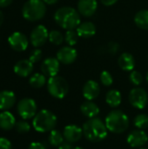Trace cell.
<instances>
[{"mask_svg":"<svg viewBox=\"0 0 148 149\" xmlns=\"http://www.w3.org/2000/svg\"><path fill=\"white\" fill-rule=\"evenodd\" d=\"M54 20L58 25L66 31L75 30L80 24V14L72 7L64 6L56 10Z\"/></svg>","mask_w":148,"mask_h":149,"instance_id":"6da1fadb","label":"cell"},{"mask_svg":"<svg viewBox=\"0 0 148 149\" xmlns=\"http://www.w3.org/2000/svg\"><path fill=\"white\" fill-rule=\"evenodd\" d=\"M83 134L87 141L91 142H99L105 140L107 136V127L106 123L103 122L99 118L89 119L83 125Z\"/></svg>","mask_w":148,"mask_h":149,"instance_id":"7a4b0ae2","label":"cell"},{"mask_svg":"<svg viewBox=\"0 0 148 149\" xmlns=\"http://www.w3.org/2000/svg\"><path fill=\"white\" fill-rule=\"evenodd\" d=\"M106 126L108 131L113 134H122L129 127V118L121 110L111 111L106 118Z\"/></svg>","mask_w":148,"mask_h":149,"instance_id":"3957f363","label":"cell"},{"mask_svg":"<svg viewBox=\"0 0 148 149\" xmlns=\"http://www.w3.org/2000/svg\"><path fill=\"white\" fill-rule=\"evenodd\" d=\"M56 115L46 109H43L37 113L32 120V126L37 132L47 133L55 129L57 126Z\"/></svg>","mask_w":148,"mask_h":149,"instance_id":"277c9868","label":"cell"},{"mask_svg":"<svg viewBox=\"0 0 148 149\" xmlns=\"http://www.w3.org/2000/svg\"><path fill=\"white\" fill-rule=\"evenodd\" d=\"M46 13V5L43 0H28L23 6V17L28 21L42 19Z\"/></svg>","mask_w":148,"mask_h":149,"instance_id":"5b68a950","label":"cell"},{"mask_svg":"<svg viewBox=\"0 0 148 149\" xmlns=\"http://www.w3.org/2000/svg\"><path fill=\"white\" fill-rule=\"evenodd\" d=\"M47 90L52 97L56 99H63L68 93L69 85L65 79L57 75L51 77L48 79Z\"/></svg>","mask_w":148,"mask_h":149,"instance_id":"8992f818","label":"cell"},{"mask_svg":"<svg viewBox=\"0 0 148 149\" xmlns=\"http://www.w3.org/2000/svg\"><path fill=\"white\" fill-rule=\"evenodd\" d=\"M17 113L24 120H30L34 118L37 114V104L34 100L30 98L22 99L17 104Z\"/></svg>","mask_w":148,"mask_h":149,"instance_id":"52a82bcc","label":"cell"},{"mask_svg":"<svg viewBox=\"0 0 148 149\" xmlns=\"http://www.w3.org/2000/svg\"><path fill=\"white\" fill-rule=\"evenodd\" d=\"M128 100L133 107L137 109H143L147 105L148 94L145 89L141 87H135L130 91Z\"/></svg>","mask_w":148,"mask_h":149,"instance_id":"ba28073f","label":"cell"},{"mask_svg":"<svg viewBox=\"0 0 148 149\" xmlns=\"http://www.w3.org/2000/svg\"><path fill=\"white\" fill-rule=\"evenodd\" d=\"M48 38H49V32L47 29L42 24L36 26L31 32V36H30L31 43L36 48L44 45Z\"/></svg>","mask_w":148,"mask_h":149,"instance_id":"9c48e42d","label":"cell"},{"mask_svg":"<svg viewBox=\"0 0 148 149\" xmlns=\"http://www.w3.org/2000/svg\"><path fill=\"white\" fill-rule=\"evenodd\" d=\"M78 53L77 51L72 46H64L61 47L57 52L58 60L64 65H71L77 59Z\"/></svg>","mask_w":148,"mask_h":149,"instance_id":"30bf717a","label":"cell"},{"mask_svg":"<svg viewBox=\"0 0 148 149\" xmlns=\"http://www.w3.org/2000/svg\"><path fill=\"white\" fill-rule=\"evenodd\" d=\"M8 42L10 47L16 52H23L28 47V38L21 32H14L9 37Z\"/></svg>","mask_w":148,"mask_h":149,"instance_id":"8fae6325","label":"cell"},{"mask_svg":"<svg viewBox=\"0 0 148 149\" xmlns=\"http://www.w3.org/2000/svg\"><path fill=\"white\" fill-rule=\"evenodd\" d=\"M60 62L57 58H47L41 65V71L43 74L47 77H54L58 75L59 71Z\"/></svg>","mask_w":148,"mask_h":149,"instance_id":"7c38bea8","label":"cell"},{"mask_svg":"<svg viewBox=\"0 0 148 149\" xmlns=\"http://www.w3.org/2000/svg\"><path fill=\"white\" fill-rule=\"evenodd\" d=\"M148 141L147 134L141 129H136L132 131L126 138L127 143L132 148H140L144 146Z\"/></svg>","mask_w":148,"mask_h":149,"instance_id":"4fadbf2b","label":"cell"},{"mask_svg":"<svg viewBox=\"0 0 148 149\" xmlns=\"http://www.w3.org/2000/svg\"><path fill=\"white\" fill-rule=\"evenodd\" d=\"M77 7L81 16L89 17L95 14L98 9V2L97 0H79Z\"/></svg>","mask_w":148,"mask_h":149,"instance_id":"5bb4252c","label":"cell"},{"mask_svg":"<svg viewBox=\"0 0 148 149\" xmlns=\"http://www.w3.org/2000/svg\"><path fill=\"white\" fill-rule=\"evenodd\" d=\"M63 134L66 141L75 143L83 136V129L77 125H68L65 127Z\"/></svg>","mask_w":148,"mask_h":149,"instance_id":"9a60e30c","label":"cell"},{"mask_svg":"<svg viewBox=\"0 0 148 149\" xmlns=\"http://www.w3.org/2000/svg\"><path fill=\"white\" fill-rule=\"evenodd\" d=\"M83 96L87 100H93L97 99L100 93V87L95 80H88L83 86Z\"/></svg>","mask_w":148,"mask_h":149,"instance_id":"2e32d148","label":"cell"},{"mask_svg":"<svg viewBox=\"0 0 148 149\" xmlns=\"http://www.w3.org/2000/svg\"><path fill=\"white\" fill-rule=\"evenodd\" d=\"M33 71V63L29 59H22L16 63L14 65V72L17 75L25 78L31 75Z\"/></svg>","mask_w":148,"mask_h":149,"instance_id":"e0dca14e","label":"cell"},{"mask_svg":"<svg viewBox=\"0 0 148 149\" xmlns=\"http://www.w3.org/2000/svg\"><path fill=\"white\" fill-rule=\"evenodd\" d=\"M79 38H89L95 35L97 29L96 25L91 22V21H85L83 23H80L79 25L76 29Z\"/></svg>","mask_w":148,"mask_h":149,"instance_id":"ac0fdd59","label":"cell"},{"mask_svg":"<svg viewBox=\"0 0 148 149\" xmlns=\"http://www.w3.org/2000/svg\"><path fill=\"white\" fill-rule=\"evenodd\" d=\"M16 102V96L13 92L4 90L0 92V110L7 111L11 108Z\"/></svg>","mask_w":148,"mask_h":149,"instance_id":"d6986e66","label":"cell"},{"mask_svg":"<svg viewBox=\"0 0 148 149\" xmlns=\"http://www.w3.org/2000/svg\"><path fill=\"white\" fill-rule=\"evenodd\" d=\"M119 66L126 72H132L135 67V59L129 52L122 53L118 59Z\"/></svg>","mask_w":148,"mask_h":149,"instance_id":"ffe728a7","label":"cell"},{"mask_svg":"<svg viewBox=\"0 0 148 149\" xmlns=\"http://www.w3.org/2000/svg\"><path fill=\"white\" fill-rule=\"evenodd\" d=\"M16 119L9 111H3L0 113V128L4 131H9L15 127Z\"/></svg>","mask_w":148,"mask_h":149,"instance_id":"44dd1931","label":"cell"},{"mask_svg":"<svg viewBox=\"0 0 148 149\" xmlns=\"http://www.w3.org/2000/svg\"><path fill=\"white\" fill-rule=\"evenodd\" d=\"M80 111L85 116L92 119L95 118L99 113V107L97 106V104L92 102V100H87L82 103L80 107Z\"/></svg>","mask_w":148,"mask_h":149,"instance_id":"7402d4cb","label":"cell"},{"mask_svg":"<svg viewBox=\"0 0 148 149\" xmlns=\"http://www.w3.org/2000/svg\"><path fill=\"white\" fill-rule=\"evenodd\" d=\"M121 100H122L121 93L118 90H115V89L110 90L107 92L106 95V101L107 105L113 108L118 107L120 105Z\"/></svg>","mask_w":148,"mask_h":149,"instance_id":"603a6c76","label":"cell"},{"mask_svg":"<svg viewBox=\"0 0 148 149\" xmlns=\"http://www.w3.org/2000/svg\"><path fill=\"white\" fill-rule=\"evenodd\" d=\"M134 23L139 28L148 30V10H141L138 11L134 16Z\"/></svg>","mask_w":148,"mask_h":149,"instance_id":"cb8c5ba5","label":"cell"},{"mask_svg":"<svg viewBox=\"0 0 148 149\" xmlns=\"http://www.w3.org/2000/svg\"><path fill=\"white\" fill-rule=\"evenodd\" d=\"M64 139H65L64 134L60 131L53 129L52 131L50 132L48 141L53 147H59L64 142Z\"/></svg>","mask_w":148,"mask_h":149,"instance_id":"d4e9b609","label":"cell"},{"mask_svg":"<svg viewBox=\"0 0 148 149\" xmlns=\"http://www.w3.org/2000/svg\"><path fill=\"white\" fill-rule=\"evenodd\" d=\"M29 83L33 88H41L46 83L45 75L43 73H35L30 78Z\"/></svg>","mask_w":148,"mask_h":149,"instance_id":"484cf974","label":"cell"},{"mask_svg":"<svg viewBox=\"0 0 148 149\" xmlns=\"http://www.w3.org/2000/svg\"><path fill=\"white\" fill-rule=\"evenodd\" d=\"M48 39L50 40V42L51 44L56 45H60L63 44V42L65 40V37L59 31L53 30V31H51L49 32V38Z\"/></svg>","mask_w":148,"mask_h":149,"instance_id":"4316f807","label":"cell"},{"mask_svg":"<svg viewBox=\"0 0 148 149\" xmlns=\"http://www.w3.org/2000/svg\"><path fill=\"white\" fill-rule=\"evenodd\" d=\"M134 126L138 129H146L148 127V115L145 113L138 114L133 120Z\"/></svg>","mask_w":148,"mask_h":149,"instance_id":"83f0119b","label":"cell"},{"mask_svg":"<svg viewBox=\"0 0 148 149\" xmlns=\"http://www.w3.org/2000/svg\"><path fill=\"white\" fill-rule=\"evenodd\" d=\"M79 38V36L76 30H68L65 35V41L69 46H73L77 44Z\"/></svg>","mask_w":148,"mask_h":149,"instance_id":"f1b7e54d","label":"cell"},{"mask_svg":"<svg viewBox=\"0 0 148 149\" xmlns=\"http://www.w3.org/2000/svg\"><path fill=\"white\" fill-rule=\"evenodd\" d=\"M14 127L16 131L19 134H26L31 130V126L25 120L17 121Z\"/></svg>","mask_w":148,"mask_h":149,"instance_id":"f546056e","label":"cell"},{"mask_svg":"<svg viewBox=\"0 0 148 149\" xmlns=\"http://www.w3.org/2000/svg\"><path fill=\"white\" fill-rule=\"evenodd\" d=\"M129 79H130V82L133 85L140 86L143 82V76H142V74L140 72L133 70L131 72L130 75H129Z\"/></svg>","mask_w":148,"mask_h":149,"instance_id":"4dcf8cb0","label":"cell"},{"mask_svg":"<svg viewBox=\"0 0 148 149\" xmlns=\"http://www.w3.org/2000/svg\"><path fill=\"white\" fill-rule=\"evenodd\" d=\"M100 82L105 86H112L113 82V79L112 74L107 72V71H103L100 74Z\"/></svg>","mask_w":148,"mask_h":149,"instance_id":"1f68e13d","label":"cell"},{"mask_svg":"<svg viewBox=\"0 0 148 149\" xmlns=\"http://www.w3.org/2000/svg\"><path fill=\"white\" fill-rule=\"evenodd\" d=\"M41 58H42V51L40 49H34L31 52L30 57H29V60L32 62L33 64L38 62Z\"/></svg>","mask_w":148,"mask_h":149,"instance_id":"d6a6232c","label":"cell"},{"mask_svg":"<svg viewBox=\"0 0 148 149\" xmlns=\"http://www.w3.org/2000/svg\"><path fill=\"white\" fill-rule=\"evenodd\" d=\"M106 49H107V52L111 54H116L118 52H119V49H120V45L117 43V42H114V41H112L110 42L107 46H106Z\"/></svg>","mask_w":148,"mask_h":149,"instance_id":"836d02e7","label":"cell"},{"mask_svg":"<svg viewBox=\"0 0 148 149\" xmlns=\"http://www.w3.org/2000/svg\"><path fill=\"white\" fill-rule=\"evenodd\" d=\"M12 146L10 141L6 138H0V149H11Z\"/></svg>","mask_w":148,"mask_h":149,"instance_id":"e575fe53","label":"cell"},{"mask_svg":"<svg viewBox=\"0 0 148 149\" xmlns=\"http://www.w3.org/2000/svg\"><path fill=\"white\" fill-rule=\"evenodd\" d=\"M28 149H46V146L42 142H32L30 144Z\"/></svg>","mask_w":148,"mask_h":149,"instance_id":"d590c367","label":"cell"},{"mask_svg":"<svg viewBox=\"0 0 148 149\" xmlns=\"http://www.w3.org/2000/svg\"><path fill=\"white\" fill-rule=\"evenodd\" d=\"M58 149H73V147L71 142H68L65 141L58 147Z\"/></svg>","mask_w":148,"mask_h":149,"instance_id":"8d00e7d4","label":"cell"},{"mask_svg":"<svg viewBox=\"0 0 148 149\" xmlns=\"http://www.w3.org/2000/svg\"><path fill=\"white\" fill-rule=\"evenodd\" d=\"M101 2L102 4L106 5V6H111L113 5L114 3H116L118 2V0H99Z\"/></svg>","mask_w":148,"mask_h":149,"instance_id":"74e56055","label":"cell"},{"mask_svg":"<svg viewBox=\"0 0 148 149\" xmlns=\"http://www.w3.org/2000/svg\"><path fill=\"white\" fill-rule=\"evenodd\" d=\"M12 3V0H0V7H7Z\"/></svg>","mask_w":148,"mask_h":149,"instance_id":"f35d334b","label":"cell"},{"mask_svg":"<svg viewBox=\"0 0 148 149\" xmlns=\"http://www.w3.org/2000/svg\"><path fill=\"white\" fill-rule=\"evenodd\" d=\"M44 3L45 4H49V5H52V4H55L58 2V0H43Z\"/></svg>","mask_w":148,"mask_h":149,"instance_id":"ab89813d","label":"cell"},{"mask_svg":"<svg viewBox=\"0 0 148 149\" xmlns=\"http://www.w3.org/2000/svg\"><path fill=\"white\" fill-rule=\"evenodd\" d=\"M3 22V12L0 10V26L2 25Z\"/></svg>","mask_w":148,"mask_h":149,"instance_id":"60d3db41","label":"cell"},{"mask_svg":"<svg viewBox=\"0 0 148 149\" xmlns=\"http://www.w3.org/2000/svg\"><path fill=\"white\" fill-rule=\"evenodd\" d=\"M73 149H84L83 148H81V147H77V148H73Z\"/></svg>","mask_w":148,"mask_h":149,"instance_id":"b9f144b4","label":"cell"},{"mask_svg":"<svg viewBox=\"0 0 148 149\" xmlns=\"http://www.w3.org/2000/svg\"><path fill=\"white\" fill-rule=\"evenodd\" d=\"M147 83H148V72H147Z\"/></svg>","mask_w":148,"mask_h":149,"instance_id":"7bdbcfd3","label":"cell"},{"mask_svg":"<svg viewBox=\"0 0 148 149\" xmlns=\"http://www.w3.org/2000/svg\"><path fill=\"white\" fill-rule=\"evenodd\" d=\"M140 149H148V148H140Z\"/></svg>","mask_w":148,"mask_h":149,"instance_id":"ee69618b","label":"cell"}]
</instances>
